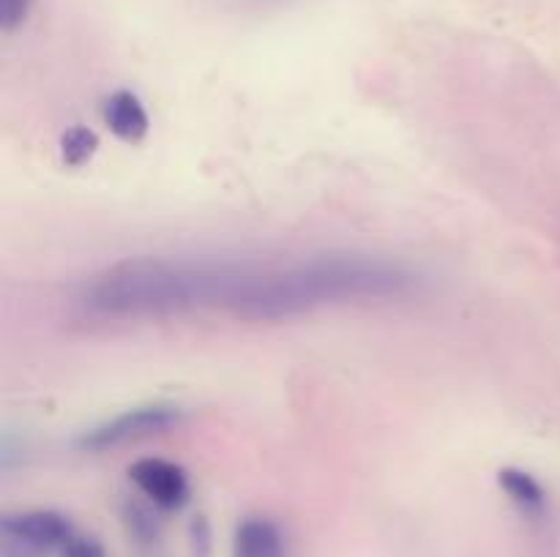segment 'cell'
<instances>
[{
    "instance_id": "obj_1",
    "label": "cell",
    "mask_w": 560,
    "mask_h": 557,
    "mask_svg": "<svg viewBox=\"0 0 560 557\" xmlns=\"http://www.w3.org/2000/svg\"><path fill=\"white\" fill-rule=\"evenodd\" d=\"M421 276L397 260L353 251L282 262L228 257H131L93 273L74 295L80 320L151 322L228 315L288 322L323 309L388 304L419 293Z\"/></svg>"
},
{
    "instance_id": "obj_2",
    "label": "cell",
    "mask_w": 560,
    "mask_h": 557,
    "mask_svg": "<svg viewBox=\"0 0 560 557\" xmlns=\"http://www.w3.org/2000/svg\"><path fill=\"white\" fill-rule=\"evenodd\" d=\"M180 420H184V410L178 404H140V407L124 410V413L113 415V418L82 431L77 448L88 453L115 451V448L135 446V442L148 440V437L164 435V431L175 429Z\"/></svg>"
},
{
    "instance_id": "obj_3",
    "label": "cell",
    "mask_w": 560,
    "mask_h": 557,
    "mask_svg": "<svg viewBox=\"0 0 560 557\" xmlns=\"http://www.w3.org/2000/svg\"><path fill=\"white\" fill-rule=\"evenodd\" d=\"M74 538L69 519L49 508L16 511L0 522V557H52Z\"/></svg>"
},
{
    "instance_id": "obj_4",
    "label": "cell",
    "mask_w": 560,
    "mask_h": 557,
    "mask_svg": "<svg viewBox=\"0 0 560 557\" xmlns=\"http://www.w3.org/2000/svg\"><path fill=\"white\" fill-rule=\"evenodd\" d=\"M129 478L140 489V495L153 508H162V511H178L191 497V484L186 470L180 464L167 462V459H137L129 467Z\"/></svg>"
},
{
    "instance_id": "obj_5",
    "label": "cell",
    "mask_w": 560,
    "mask_h": 557,
    "mask_svg": "<svg viewBox=\"0 0 560 557\" xmlns=\"http://www.w3.org/2000/svg\"><path fill=\"white\" fill-rule=\"evenodd\" d=\"M230 557H290L282 524L268 517H249L235 528Z\"/></svg>"
},
{
    "instance_id": "obj_6",
    "label": "cell",
    "mask_w": 560,
    "mask_h": 557,
    "mask_svg": "<svg viewBox=\"0 0 560 557\" xmlns=\"http://www.w3.org/2000/svg\"><path fill=\"white\" fill-rule=\"evenodd\" d=\"M102 120L118 140L140 142L151 129L145 104L131 91H115L102 102Z\"/></svg>"
},
{
    "instance_id": "obj_7",
    "label": "cell",
    "mask_w": 560,
    "mask_h": 557,
    "mask_svg": "<svg viewBox=\"0 0 560 557\" xmlns=\"http://www.w3.org/2000/svg\"><path fill=\"white\" fill-rule=\"evenodd\" d=\"M498 484H501V489L506 491L509 500H512L514 506L525 513V517H530V519L545 517L547 491H545V486L534 478V475L525 473V470H520V467H506L498 473Z\"/></svg>"
},
{
    "instance_id": "obj_8",
    "label": "cell",
    "mask_w": 560,
    "mask_h": 557,
    "mask_svg": "<svg viewBox=\"0 0 560 557\" xmlns=\"http://www.w3.org/2000/svg\"><path fill=\"white\" fill-rule=\"evenodd\" d=\"M96 151L98 137L96 131L88 129V126H74V129H69L60 137V156H63V162L69 164V167H85Z\"/></svg>"
},
{
    "instance_id": "obj_9",
    "label": "cell",
    "mask_w": 560,
    "mask_h": 557,
    "mask_svg": "<svg viewBox=\"0 0 560 557\" xmlns=\"http://www.w3.org/2000/svg\"><path fill=\"white\" fill-rule=\"evenodd\" d=\"M126 528H129V535L137 544H153L159 538L156 517H153L151 508L140 506V502L126 508Z\"/></svg>"
},
{
    "instance_id": "obj_10",
    "label": "cell",
    "mask_w": 560,
    "mask_h": 557,
    "mask_svg": "<svg viewBox=\"0 0 560 557\" xmlns=\"http://www.w3.org/2000/svg\"><path fill=\"white\" fill-rule=\"evenodd\" d=\"M33 9V0H0V27L5 33H14L27 20Z\"/></svg>"
},
{
    "instance_id": "obj_11",
    "label": "cell",
    "mask_w": 560,
    "mask_h": 557,
    "mask_svg": "<svg viewBox=\"0 0 560 557\" xmlns=\"http://www.w3.org/2000/svg\"><path fill=\"white\" fill-rule=\"evenodd\" d=\"M58 557H107V552H104V546L98 544L96 538H91V535L74 533V538L60 549Z\"/></svg>"
},
{
    "instance_id": "obj_12",
    "label": "cell",
    "mask_w": 560,
    "mask_h": 557,
    "mask_svg": "<svg viewBox=\"0 0 560 557\" xmlns=\"http://www.w3.org/2000/svg\"><path fill=\"white\" fill-rule=\"evenodd\" d=\"M189 538H191V552H195V557H208V552H211V528H208L206 519L197 517L195 522H191Z\"/></svg>"
},
{
    "instance_id": "obj_13",
    "label": "cell",
    "mask_w": 560,
    "mask_h": 557,
    "mask_svg": "<svg viewBox=\"0 0 560 557\" xmlns=\"http://www.w3.org/2000/svg\"><path fill=\"white\" fill-rule=\"evenodd\" d=\"M244 3H257V5H266V3H282V0H244Z\"/></svg>"
}]
</instances>
